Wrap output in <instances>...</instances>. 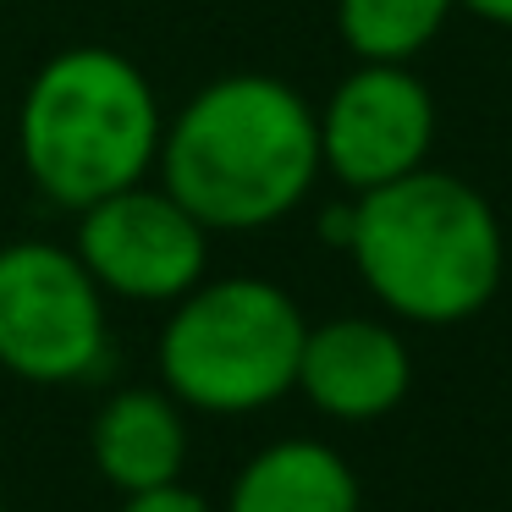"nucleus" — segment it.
<instances>
[{
  "label": "nucleus",
  "mask_w": 512,
  "mask_h": 512,
  "mask_svg": "<svg viewBox=\"0 0 512 512\" xmlns=\"http://www.w3.org/2000/svg\"><path fill=\"white\" fill-rule=\"evenodd\" d=\"M166 193L204 232H254L309 199L320 177V122L292 83L237 72L199 89L160 133Z\"/></svg>",
  "instance_id": "1"
},
{
  "label": "nucleus",
  "mask_w": 512,
  "mask_h": 512,
  "mask_svg": "<svg viewBox=\"0 0 512 512\" xmlns=\"http://www.w3.org/2000/svg\"><path fill=\"white\" fill-rule=\"evenodd\" d=\"M347 254L364 287L413 325L474 320L507 276V232L496 204L474 182L435 166L353 193Z\"/></svg>",
  "instance_id": "2"
},
{
  "label": "nucleus",
  "mask_w": 512,
  "mask_h": 512,
  "mask_svg": "<svg viewBox=\"0 0 512 512\" xmlns=\"http://www.w3.org/2000/svg\"><path fill=\"white\" fill-rule=\"evenodd\" d=\"M17 144L50 204L89 210L144 182L160 160V100L144 72L116 50H61L28 83Z\"/></svg>",
  "instance_id": "3"
},
{
  "label": "nucleus",
  "mask_w": 512,
  "mask_h": 512,
  "mask_svg": "<svg viewBox=\"0 0 512 512\" xmlns=\"http://www.w3.org/2000/svg\"><path fill=\"white\" fill-rule=\"evenodd\" d=\"M303 331L309 320L276 281H199L160 331V380L182 408L259 413L298 386Z\"/></svg>",
  "instance_id": "4"
},
{
  "label": "nucleus",
  "mask_w": 512,
  "mask_h": 512,
  "mask_svg": "<svg viewBox=\"0 0 512 512\" xmlns=\"http://www.w3.org/2000/svg\"><path fill=\"white\" fill-rule=\"evenodd\" d=\"M111 353L105 292L72 248H0V369L34 386L89 380Z\"/></svg>",
  "instance_id": "5"
},
{
  "label": "nucleus",
  "mask_w": 512,
  "mask_h": 512,
  "mask_svg": "<svg viewBox=\"0 0 512 512\" xmlns=\"http://www.w3.org/2000/svg\"><path fill=\"white\" fill-rule=\"evenodd\" d=\"M320 122V171L347 193H369L430 166L435 94L408 61H358L331 89Z\"/></svg>",
  "instance_id": "6"
},
{
  "label": "nucleus",
  "mask_w": 512,
  "mask_h": 512,
  "mask_svg": "<svg viewBox=\"0 0 512 512\" xmlns=\"http://www.w3.org/2000/svg\"><path fill=\"white\" fill-rule=\"evenodd\" d=\"M78 248L100 292L133 303H177L182 292H193L210 265V232L171 199L166 188H133L111 193V199L78 210Z\"/></svg>",
  "instance_id": "7"
},
{
  "label": "nucleus",
  "mask_w": 512,
  "mask_h": 512,
  "mask_svg": "<svg viewBox=\"0 0 512 512\" xmlns=\"http://www.w3.org/2000/svg\"><path fill=\"white\" fill-rule=\"evenodd\" d=\"M413 386V353L386 320L369 314H342L303 331L298 353V386L325 419L342 424H369L402 408Z\"/></svg>",
  "instance_id": "8"
},
{
  "label": "nucleus",
  "mask_w": 512,
  "mask_h": 512,
  "mask_svg": "<svg viewBox=\"0 0 512 512\" xmlns=\"http://www.w3.org/2000/svg\"><path fill=\"white\" fill-rule=\"evenodd\" d=\"M94 468L111 479L122 496L133 490H155L182 479L188 468V419L171 391L127 386L94 413Z\"/></svg>",
  "instance_id": "9"
},
{
  "label": "nucleus",
  "mask_w": 512,
  "mask_h": 512,
  "mask_svg": "<svg viewBox=\"0 0 512 512\" xmlns=\"http://www.w3.org/2000/svg\"><path fill=\"white\" fill-rule=\"evenodd\" d=\"M358 474L325 441H276L243 463L226 512H358Z\"/></svg>",
  "instance_id": "10"
},
{
  "label": "nucleus",
  "mask_w": 512,
  "mask_h": 512,
  "mask_svg": "<svg viewBox=\"0 0 512 512\" xmlns=\"http://www.w3.org/2000/svg\"><path fill=\"white\" fill-rule=\"evenodd\" d=\"M457 0H336V34L358 61H413L441 39Z\"/></svg>",
  "instance_id": "11"
},
{
  "label": "nucleus",
  "mask_w": 512,
  "mask_h": 512,
  "mask_svg": "<svg viewBox=\"0 0 512 512\" xmlns=\"http://www.w3.org/2000/svg\"><path fill=\"white\" fill-rule=\"evenodd\" d=\"M116 512H215V507L199 496V490L182 485V479H171V485H155V490H133V496H122V507H116Z\"/></svg>",
  "instance_id": "12"
},
{
  "label": "nucleus",
  "mask_w": 512,
  "mask_h": 512,
  "mask_svg": "<svg viewBox=\"0 0 512 512\" xmlns=\"http://www.w3.org/2000/svg\"><path fill=\"white\" fill-rule=\"evenodd\" d=\"M463 12H474L479 23L501 28V34H512V0H457Z\"/></svg>",
  "instance_id": "13"
},
{
  "label": "nucleus",
  "mask_w": 512,
  "mask_h": 512,
  "mask_svg": "<svg viewBox=\"0 0 512 512\" xmlns=\"http://www.w3.org/2000/svg\"><path fill=\"white\" fill-rule=\"evenodd\" d=\"M347 232H353V204H331V210L320 215V237L336 248H347Z\"/></svg>",
  "instance_id": "14"
},
{
  "label": "nucleus",
  "mask_w": 512,
  "mask_h": 512,
  "mask_svg": "<svg viewBox=\"0 0 512 512\" xmlns=\"http://www.w3.org/2000/svg\"><path fill=\"white\" fill-rule=\"evenodd\" d=\"M0 512H6V501H0Z\"/></svg>",
  "instance_id": "15"
}]
</instances>
